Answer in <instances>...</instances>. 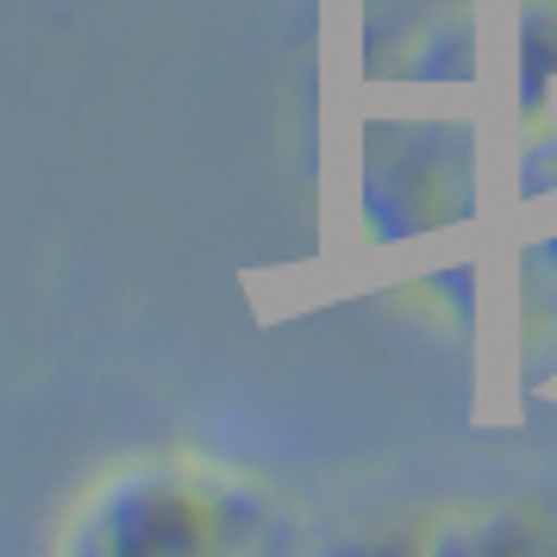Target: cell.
<instances>
[{"instance_id":"cell-1","label":"cell","mask_w":557,"mask_h":557,"mask_svg":"<svg viewBox=\"0 0 557 557\" xmlns=\"http://www.w3.org/2000/svg\"><path fill=\"white\" fill-rule=\"evenodd\" d=\"M270 495L220 457L176 451L107 470L63 527V552L95 557H207L251 545Z\"/></svg>"}]
</instances>
